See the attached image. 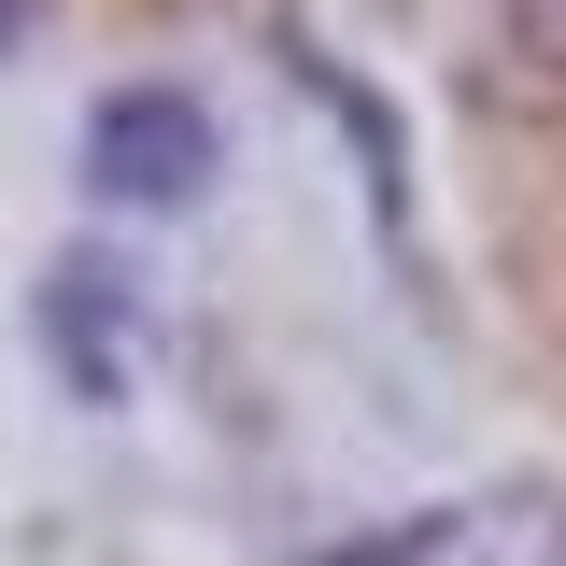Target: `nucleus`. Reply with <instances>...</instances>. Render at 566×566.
I'll use <instances>...</instances> for the list:
<instances>
[{"label": "nucleus", "mask_w": 566, "mask_h": 566, "mask_svg": "<svg viewBox=\"0 0 566 566\" xmlns=\"http://www.w3.org/2000/svg\"><path fill=\"white\" fill-rule=\"evenodd\" d=\"M212 170H227V128H212L199 85H114L85 114V199H114V212H199Z\"/></svg>", "instance_id": "nucleus-1"}, {"label": "nucleus", "mask_w": 566, "mask_h": 566, "mask_svg": "<svg viewBox=\"0 0 566 566\" xmlns=\"http://www.w3.org/2000/svg\"><path fill=\"white\" fill-rule=\"evenodd\" d=\"M43 354L85 411L128 397V354H142V283H114V255H57L43 270Z\"/></svg>", "instance_id": "nucleus-2"}, {"label": "nucleus", "mask_w": 566, "mask_h": 566, "mask_svg": "<svg viewBox=\"0 0 566 566\" xmlns=\"http://www.w3.org/2000/svg\"><path fill=\"white\" fill-rule=\"evenodd\" d=\"M510 14H524V43H538V57H566V0H510Z\"/></svg>", "instance_id": "nucleus-3"}, {"label": "nucleus", "mask_w": 566, "mask_h": 566, "mask_svg": "<svg viewBox=\"0 0 566 566\" xmlns=\"http://www.w3.org/2000/svg\"><path fill=\"white\" fill-rule=\"evenodd\" d=\"M14 29H29V0H0V43H14Z\"/></svg>", "instance_id": "nucleus-4"}]
</instances>
